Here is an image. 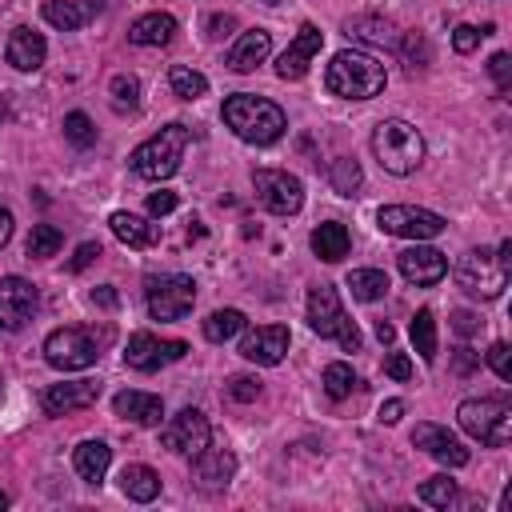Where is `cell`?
Wrapping results in <instances>:
<instances>
[{
  "instance_id": "40",
  "label": "cell",
  "mask_w": 512,
  "mask_h": 512,
  "mask_svg": "<svg viewBox=\"0 0 512 512\" xmlns=\"http://www.w3.org/2000/svg\"><path fill=\"white\" fill-rule=\"evenodd\" d=\"M400 52H404V64H408V72H420V68H428V60H432V48H428L424 32H404V40H400Z\"/></svg>"
},
{
  "instance_id": "17",
  "label": "cell",
  "mask_w": 512,
  "mask_h": 512,
  "mask_svg": "<svg viewBox=\"0 0 512 512\" xmlns=\"http://www.w3.org/2000/svg\"><path fill=\"white\" fill-rule=\"evenodd\" d=\"M100 400V384L96 380H64V384H48L40 404L48 416H68L80 408H92Z\"/></svg>"
},
{
  "instance_id": "30",
  "label": "cell",
  "mask_w": 512,
  "mask_h": 512,
  "mask_svg": "<svg viewBox=\"0 0 512 512\" xmlns=\"http://www.w3.org/2000/svg\"><path fill=\"white\" fill-rule=\"evenodd\" d=\"M120 488H124V496H128V500L148 504V500H156V496H160V476H156L148 464H128V468L120 472Z\"/></svg>"
},
{
  "instance_id": "5",
  "label": "cell",
  "mask_w": 512,
  "mask_h": 512,
  "mask_svg": "<svg viewBox=\"0 0 512 512\" xmlns=\"http://www.w3.org/2000/svg\"><path fill=\"white\" fill-rule=\"evenodd\" d=\"M184 148H188V128L184 124H164L156 136H148L144 144L132 148V172L144 176V180H168L180 160H184Z\"/></svg>"
},
{
  "instance_id": "23",
  "label": "cell",
  "mask_w": 512,
  "mask_h": 512,
  "mask_svg": "<svg viewBox=\"0 0 512 512\" xmlns=\"http://www.w3.org/2000/svg\"><path fill=\"white\" fill-rule=\"evenodd\" d=\"M4 56H8V64L20 68V72H36V68L44 64V56H48V44H44V36L32 32V28H12Z\"/></svg>"
},
{
  "instance_id": "46",
  "label": "cell",
  "mask_w": 512,
  "mask_h": 512,
  "mask_svg": "<svg viewBox=\"0 0 512 512\" xmlns=\"http://www.w3.org/2000/svg\"><path fill=\"white\" fill-rule=\"evenodd\" d=\"M480 316L476 312H468V308H460V312H452V328H456V336H472V332H480Z\"/></svg>"
},
{
  "instance_id": "11",
  "label": "cell",
  "mask_w": 512,
  "mask_h": 512,
  "mask_svg": "<svg viewBox=\"0 0 512 512\" xmlns=\"http://www.w3.org/2000/svg\"><path fill=\"white\" fill-rule=\"evenodd\" d=\"M380 232L388 236H404V240H432L444 232V216L428 212V208H412V204H384L376 212Z\"/></svg>"
},
{
  "instance_id": "50",
  "label": "cell",
  "mask_w": 512,
  "mask_h": 512,
  "mask_svg": "<svg viewBox=\"0 0 512 512\" xmlns=\"http://www.w3.org/2000/svg\"><path fill=\"white\" fill-rule=\"evenodd\" d=\"M96 256H100V244H92V240H88V244H80V248H76V256H72V264H68V268H72V272H84Z\"/></svg>"
},
{
  "instance_id": "39",
  "label": "cell",
  "mask_w": 512,
  "mask_h": 512,
  "mask_svg": "<svg viewBox=\"0 0 512 512\" xmlns=\"http://www.w3.org/2000/svg\"><path fill=\"white\" fill-rule=\"evenodd\" d=\"M416 496L424 500V504H432V508H448L452 500H456V480L452 476H432V480H424L420 488H416Z\"/></svg>"
},
{
  "instance_id": "21",
  "label": "cell",
  "mask_w": 512,
  "mask_h": 512,
  "mask_svg": "<svg viewBox=\"0 0 512 512\" xmlns=\"http://www.w3.org/2000/svg\"><path fill=\"white\" fill-rule=\"evenodd\" d=\"M112 412L120 420H132L140 428H156L164 420V400L152 396V392H136V388H124L112 396Z\"/></svg>"
},
{
  "instance_id": "15",
  "label": "cell",
  "mask_w": 512,
  "mask_h": 512,
  "mask_svg": "<svg viewBox=\"0 0 512 512\" xmlns=\"http://www.w3.org/2000/svg\"><path fill=\"white\" fill-rule=\"evenodd\" d=\"M288 344H292V336H288L284 324H260V328L244 332V340H240V356L252 360V364L272 368V364H280V360L288 356Z\"/></svg>"
},
{
  "instance_id": "36",
  "label": "cell",
  "mask_w": 512,
  "mask_h": 512,
  "mask_svg": "<svg viewBox=\"0 0 512 512\" xmlns=\"http://www.w3.org/2000/svg\"><path fill=\"white\" fill-rule=\"evenodd\" d=\"M328 180H332V188H336L340 196H352V192L364 184V172H360V164H356L352 156H336L332 168H328Z\"/></svg>"
},
{
  "instance_id": "20",
  "label": "cell",
  "mask_w": 512,
  "mask_h": 512,
  "mask_svg": "<svg viewBox=\"0 0 512 512\" xmlns=\"http://www.w3.org/2000/svg\"><path fill=\"white\" fill-rule=\"evenodd\" d=\"M412 444L424 448L432 460H440V464H448V468H464V464H468V448H464L444 424H416Z\"/></svg>"
},
{
  "instance_id": "44",
  "label": "cell",
  "mask_w": 512,
  "mask_h": 512,
  "mask_svg": "<svg viewBox=\"0 0 512 512\" xmlns=\"http://www.w3.org/2000/svg\"><path fill=\"white\" fill-rule=\"evenodd\" d=\"M480 44V28H472V24H456L452 28V48L456 52H472Z\"/></svg>"
},
{
  "instance_id": "19",
  "label": "cell",
  "mask_w": 512,
  "mask_h": 512,
  "mask_svg": "<svg viewBox=\"0 0 512 512\" xmlns=\"http://www.w3.org/2000/svg\"><path fill=\"white\" fill-rule=\"evenodd\" d=\"M320 44H324L320 28H316V24H300V32L292 36V44H288V48L280 52V60H276V76H280V80H300V76L308 72V64L316 60Z\"/></svg>"
},
{
  "instance_id": "57",
  "label": "cell",
  "mask_w": 512,
  "mask_h": 512,
  "mask_svg": "<svg viewBox=\"0 0 512 512\" xmlns=\"http://www.w3.org/2000/svg\"><path fill=\"white\" fill-rule=\"evenodd\" d=\"M0 400H4V376H0Z\"/></svg>"
},
{
  "instance_id": "47",
  "label": "cell",
  "mask_w": 512,
  "mask_h": 512,
  "mask_svg": "<svg viewBox=\"0 0 512 512\" xmlns=\"http://www.w3.org/2000/svg\"><path fill=\"white\" fill-rule=\"evenodd\" d=\"M384 372H388L392 380H408V376H412V360H408L404 352H392V356L384 360Z\"/></svg>"
},
{
  "instance_id": "1",
  "label": "cell",
  "mask_w": 512,
  "mask_h": 512,
  "mask_svg": "<svg viewBox=\"0 0 512 512\" xmlns=\"http://www.w3.org/2000/svg\"><path fill=\"white\" fill-rule=\"evenodd\" d=\"M220 116H224V124H228L244 144H256V148L276 144V140L284 136V128H288L284 112H280L272 100L252 96V92H236V96H228L224 108H220Z\"/></svg>"
},
{
  "instance_id": "18",
  "label": "cell",
  "mask_w": 512,
  "mask_h": 512,
  "mask_svg": "<svg viewBox=\"0 0 512 512\" xmlns=\"http://www.w3.org/2000/svg\"><path fill=\"white\" fill-rule=\"evenodd\" d=\"M236 476V456L228 448H204L192 456V484L200 492H224Z\"/></svg>"
},
{
  "instance_id": "53",
  "label": "cell",
  "mask_w": 512,
  "mask_h": 512,
  "mask_svg": "<svg viewBox=\"0 0 512 512\" xmlns=\"http://www.w3.org/2000/svg\"><path fill=\"white\" fill-rule=\"evenodd\" d=\"M400 416H404V400H384V404H380V420H384V424H396Z\"/></svg>"
},
{
  "instance_id": "45",
  "label": "cell",
  "mask_w": 512,
  "mask_h": 512,
  "mask_svg": "<svg viewBox=\"0 0 512 512\" xmlns=\"http://www.w3.org/2000/svg\"><path fill=\"white\" fill-rule=\"evenodd\" d=\"M488 72H492V80L500 84V92H508V76H512V56H508V52H496V56L488 60Z\"/></svg>"
},
{
  "instance_id": "14",
  "label": "cell",
  "mask_w": 512,
  "mask_h": 512,
  "mask_svg": "<svg viewBox=\"0 0 512 512\" xmlns=\"http://www.w3.org/2000/svg\"><path fill=\"white\" fill-rule=\"evenodd\" d=\"M36 284H28L24 276H4L0 280V328L4 332H20L32 316H36Z\"/></svg>"
},
{
  "instance_id": "7",
  "label": "cell",
  "mask_w": 512,
  "mask_h": 512,
  "mask_svg": "<svg viewBox=\"0 0 512 512\" xmlns=\"http://www.w3.org/2000/svg\"><path fill=\"white\" fill-rule=\"evenodd\" d=\"M308 328H312L320 340H336L340 348L360 352V332H356V324L348 320V312H344V304H340V296H336L332 284H316V288L308 292Z\"/></svg>"
},
{
  "instance_id": "49",
  "label": "cell",
  "mask_w": 512,
  "mask_h": 512,
  "mask_svg": "<svg viewBox=\"0 0 512 512\" xmlns=\"http://www.w3.org/2000/svg\"><path fill=\"white\" fill-rule=\"evenodd\" d=\"M172 208H176V192H152L148 196V212L152 216H168Z\"/></svg>"
},
{
  "instance_id": "12",
  "label": "cell",
  "mask_w": 512,
  "mask_h": 512,
  "mask_svg": "<svg viewBox=\"0 0 512 512\" xmlns=\"http://www.w3.org/2000/svg\"><path fill=\"white\" fill-rule=\"evenodd\" d=\"M184 352H188L184 340H160L152 332H132L128 336V348H124V364L136 368V372H156L164 364L184 360Z\"/></svg>"
},
{
  "instance_id": "55",
  "label": "cell",
  "mask_w": 512,
  "mask_h": 512,
  "mask_svg": "<svg viewBox=\"0 0 512 512\" xmlns=\"http://www.w3.org/2000/svg\"><path fill=\"white\" fill-rule=\"evenodd\" d=\"M376 336H380V344H392V336H396V328H392L388 320H376Z\"/></svg>"
},
{
  "instance_id": "6",
  "label": "cell",
  "mask_w": 512,
  "mask_h": 512,
  "mask_svg": "<svg viewBox=\"0 0 512 512\" xmlns=\"http://www.w3.org/2000/svg\"><path fill=\"white\" fill-rule=\"evenodd\" d=\"M456 420L472 440L488 448H504L512 440V404L504 396H472L456 408Z\"/></svg>"
},
{
  "instance_id": "25",
  "label": "cell",
  "mask_w": 512,
  "mask_h": 512,
  "mask_svg": "<svg viewBox=\"0 0 512 512\" xmlns=\"http://www.w3.org/2000/svg\"><path fill=\"white\" fill-rule=\"evenodd\" d=\"M348 40H364V44H376V48H396L400 36H396V24L388 16H352L344 24Z\"/></svg>"
},
{
  "instance_id": "33",
  "label": "cell",
  "mask_w": 512,
  "mask_h": 512,
  "mask_svg": "<svg viewBox=\"0 0 512 512\" xmlns=\"http://www.w3.org/2000/svg\"><path fill=\"white\" fill-rule=\"evenodd\" d=\"M168 84H172V96H180V100H200V96L208 92V80H204V72H196V68H184V64H172V72H168Z\"/></svg>"
},
{
  "instance_id": "58",
  "label": "cell",
  "mask_w": 512,
  "mask_h": 512,
  "mask_svg": "<svg viewBox=\"0 0 512 512\" xmlns=\"http://www.w3.org/2000/svg\"><path fill=\"white\" fill-rule=\"evenodd\" d=\"M264 4H280V0H264Z\"/></svg>"
},
{
  "instance_id": "35",
  "label": "cell",
  "mask_w": 512,
  "mask_h": 512,
  "mask_svg": "<svg viewBox=\"0 0 512 512\" xmlns=\"http://www.w3.org/2000/svg\"><path fill=\"white\" fill-rule=\"evenodd\" d=\"M356 388H360V380H356L352 364H344V360H332V364L324 368V392H328L332 400H348Z\"/></svg>"
},
{
  "instance_id": "8",
  "label": "cell",
  "mask_w": 512,
  "mask_h": 512,
  "mask_svg": "<svg viewBox=\"0 0 512 512\" xmlns=\"http://www.w3.org/2000/svg\"><path fill=\"white\" fill-rule=\"evenodd\" d=\"M452 276H456V284H460L468 296H480V300H496V296L504 292V284H508V268H504L500 256L488 252V248H468V252L456 260Z\"/></svg>"
},
{
  "instance_id": "42",
  "label": "cell",
  "mask_w": 512,
  "mask_h": 512,
  "mask_svg": "<svg viewBox=\"0 0 512 512\" xmlns=\"http://www.w3.org/2000/svg\"><path fill=\"white\" fill-rule=\"evenodd\" d=\"M488 368H492L500 380H512V348H508L504 340H496V344L488 348Z\"/></svg>"
},
{
  "instance_id": "38",
  "label": "cell",
  "mask_w": 512,
  "mask_h": 512,
  "mask_svg": "<svg viewBox=\"0 0 512 512\" xmlns=\"http://www.w3.org/2000/svg\"><path fill=\"white\" fill-rule=\"evenodd\" d=\"M108 96H112V108L116 112H136V104H140V80L128 76V72H120V76H112Z\"/></svg>"
},
{
  "instance_id": "34",
  "label": "cell",
  "mask_w": 512,
  "mask_h": 512,
  "mask_svg": "<svg viewBox=\"0 0 512 512\" xmlns=\"http://www.w3.org/2000/svg\"><path fill=\"white\" fill-rule=\"evenodd\" d=\"M412 344H416V352H420V360H436V316H432V308H420L416 316H412Z\"/></svg>"
},
{
  "instance_id": "29",
  "label": "cell",
  "mask_w": 512,
  "mask_h": 512,
  "mask_svg": "<svg viewBox=\"0 0 512 512\" xmlns=\"http://www.w3.org/2000/svg\"><path fill=\"white\" fill-rule=\"evenodd\" d=\"M112 232H116V240L120 244H128V248H152L156 240H160V232H156V224H148L144 216H136V212H112Z\"/></svg>"
},
{
  "instance_id": "51",
  "label": "cell",
  "mask_w": 512,
  "mask_h": 512,
  "mask_svg": "<svg viewBox=\"0 0 512 512\" xmlns=\"http://www.w3.org/2000/svg\"><path fill=\"white\" fill-rule=\"evenodd\" d=\"M476 364H480V352H472V348H456V360H452V368H456L460 376H468Z\"/></svg>"
},
{
  "instance_id": "43",
  "label": "cell",
  "mask_w": 512,
  "mask_h": 512,
  "mask_svg": "<svg viewBox=\"0 0 512 512\" xmlns=\"http://www.w3.org/2000/svg\"><path fill=\"white\" fill-rule=\"evenodd\" d=\"M228 396L240 400V404H252V400L260 396V380H256V376H232V380H228Z\"/></svg>"
},
{
  "instance_id": "22",
  "label": "cell",
  "mask_w": 512,
  "mask_h": 512,
  "mask_svg": "<svg viewBox=\"0 0 512 512\" xmlns=\"http://www.w3.org/2000/svg\"><path fill=\"white\" fill-rule=\"evenodd\" d=\"M268 52H272V32L268 28H248V32H240V40L228 48V68L232 72H252L256 64H264L268 60Z\"/></svg>"
},
{
  "instance_id": "3",
  "label": "cell",
  "mask_w": 512,
  "mask_h": 512,
  "mask_svg": "<svg viewBox=\"0 0 512 512\" xmlns=\"http://www.w3.org/2000/svg\"><path fill=\"white\" fill-rule=\"evenodd\" d=\"M324 84L332 96H344V100H372L384 92L388 84V72L376 56L368 52H336L328 72H324Z\"/></svg>"
},
{
  "instance_id": "28",
  "label": "cell",
  "mask_w": 512,
  "mask_h": 512,
  "mask_svg": "<svg viewBox=\"0 0 512 512\" xmlns=\"http://www.w3.org/2000/svg\"><path fill=\"white\" fill-rule=\"evenodd\" d=\"M92 12H96L92 0H44V20H48L52 28H60V32L84 28V24L92 20Z\"/></svg>"
},
{
  "instance_id": "10",
  "label": "cell",
  "mask_w": 512,
  "mask_h": 512,
  "mask_svg": "<svg viewBox=\"0 0 512 512\" xmlns=\"http://www.w3.org/2000/svg\"><path fill=\"white\" fill-rule=\"evenodd\" d=\"M252 188H256V200L276 212V216H296L304 208V184L292 176V172H280V168H256L252 172Z\"/></svg>"
},
{
  "instance_id": "9",
  "label": "cell",
  "mask_w": 512,
  "mask_h": 512,
  "mask_svg": "<svg viewBox=\"0 0 512 512\" xmlns=\"http://www.w3.org/2000/svg\"><path fill=\"white\" fill-rule=\"evenodd\" d=\"M144 300H148V316L152 320H180L192 312L196 304V284L184 272H164V276H148L144 280Z\"/></svg>"
},
{
  "instance_id": "4",
  "label": "cell",
  "mask_w": 512,
  "mask_h": 512,
  "mask_svg": "<svg viewBox=\"0 0 512 512\" xmlns=\"http://www.w3.org/2000/svg\"><path fill=\"white\" fill-rule=\"evenodd\" d=\"M372 152H376V160H380L384 172L408 176L424 160V136L408 120H380L372 128Z\"/></svg>"
},
{
  "instance_id": "31",
  "label": "cell",
  "mask_w": 512,
  "mask_h": 512,
  "mask_svg": "<svg viewBox=\"0 0 512 512\" xmlns=\"http://www.w3.org/2000/svg\"><path fill=\"white\" fill-rule=\"evenodd\" d=\"M348 288H352L356 300L372 304V300H384L388 296V276L380 268H356V272H348Z\"/></svg>"
},
{
  "instance_id": "26",
  "label": "cell",
  "mask_w": 512,
  "mask_h": 512,
  "mask_svg": "<svg viewBox=\"0 0 512 512\" xmlns=\"http://www.w3.org/2000/svg\"><path fill=\"white\" fill-rule=\"evenodd\" d=\"M108 464H112V448H108L104 440H84V444H76V452H72V468H76V476L88 480V484H100L104 472H108Z\"/></svg>"
},
{
  "instance_id": "54",
  "label": "cell",
  "mask_w": 512,
  "mask_h": 512,
  "mask_svg": "<svg viewBox=\"0 0 512 512\" xmlns=\"http://www.w3.org/2000/svg\"><path fill=\"white\" fill-rule=\"evenodd\" d=\"M12 240V212L8 208H0V248Z\"/></svg>"
},
{
  "instance_id": "16",
  "label": "cell",
  "mask_w": 512,
  "mask_h": 512,
  "mask_svg": "<svg viewBox=\"0 0 512 512\" xmlns=\"http://www.w3.org/2000/svg\"><path fill=\"white\" fill-rule=\"evenodd\" d=\"M396 264H400V276L408 280V284H416V288H428V284H436V280H444V272H448V260H444V252H436V248H428V244H412V248H404L400 256H396Z\"/></svg>"
},
{
  "instance_id": "24",
  "label": "cell",
  "mask_w": 512,
  "mask_h": 512,
  "mask_svg": "<svg viewBox=\"0 0 512 512\" xmlns=\"http://www.w3.org/2000/svg\"><path fill=\"white\" fill-rule=\"evenodd\" d=\"M176 36V20L168 12H144L128 24V40L140 44V48H160Z\"/></svg>"
},
{
  "instance_id": "37",
  "label": "cell",
  "mask_w": 512,
  "mask_h": 512,
  "mask_svg": "<svg viewBox=\"0 0 512 512\" xmlns=\"http://www.w3.org/2000/svg\"><path fill=\"white\" fill-rule=\"evenodd\" d=\"M60 244H64V236H60V228H56V224H36V228L28 232L24 252H28V256H36V260H48V256H56V252H60Z\"/></svg>"
},
{
  "instance_id": "48",
  "label": "cell",
  "mask_w": 512,
  "mask_h": 512,
  "mask_svg": "<svg viewBox=\"0 0 512 512\" xmlns=\"http://www.w3.org/2000/svg\"><path fill=\"white\" fill-rule=\"evenodd\" d=\"M232 28H236V16H228V12H216V16H208V36H212V40H224Z\"/></svg>"
},
{
  "instance_id": "56",
  "label": "cell",
  "mask_w": 512,
  "mask_h": 512,
  "mask_svg": "<svg viewBox=\"0 0 512 512\" xmlns=\"http://www.w3.org/2000/svg\"><path fill=\"white\" fill-rule=\"evenodd\" d=\"M0 508H8V496H4V492H0Z\"/></svg>"
},
{
  "instance_id": "2",
  "label": "cell",
  "mask_w": 512,
  "mask_h": 512,
  "mask_svg": "<svg viewBox=\"0 0 512 512\" xmlns=\"http://www.w3.org/2000/svg\"><path fill=\"white\" fill-rule=\"evenodd\" d=\"M112 344V324H100L88 328V324H72V328H56L48 332L44 340V360L56 368V372H84L100 360V352Z\"/></svg>"
},
{
  "instance_id": "41",
  "label": "cell",
  "mask_w": 512,
  "mask_h": 512,
  "mask_svg": "<svg viewBox=\"0 0 512 512\" xmlns=\"http://www.w3.org/2000/svg\"><path fill=\"white\" fill-rule=\"evenodd\" d=\"M64 136H68V144H76V148H92V144H96V128H92V120H88L84 112H68V116H64Z\"/></svg>"
},
{
  "instance_id": "27",
  "label": "cell",
  "mask_w": 512,
  "mask_h": 512,
  "mask_svg": "<svg viewBox=\"0 0 512 512\" xmlns=\"http://www.w3.org/2000/svg\"><path fill=\"white\" fill-rule=\"evenodd\" d=\"M348 248H352V236H348V228H344L340 220H324V224L312 228V252H316L320 260L336 264V260L348 256Z\"/></svg>"
},
{
  "instance_id": "13",
  "label": "cell",
  "mask_w": 512,
  "mask_h": 512,
  "mask_svg": "<svg viewBox=\"0 0 512 512\" xmlns=\"http://www.w3.org/2000/svg\"><path fill=\"white\" fill-rule=\"evenodd\" d=\"M160 440H164V448H172V452H180V456H196V452H204L208 448V440H212V428H208V416L200 412V408H184V412H176L168 424H164V432H160Z\"/></svg>"
},
{
  "instance_id": "32",
  "label": "cell",
  "mask_w": 512,
  "mask_h": 512,
  "mask_svg": "<svg viewBox=\"0 0 512 512\" xmlns=\"http://www.w3.org/2000/svg\"><path fill=\"white\" fill-rule=\"evenodd\" d=\"M236 332H244V312H240V308H216V312L204 320V336H208L212 344H224V340H232Z\"/></svg>"
},
{
  "instance_id": "52",
  "label": "cell",
  "mask_w": 512,
  "mask_h": 512,
  "mask_svg": "<svg viewBox=\"0 0 512 512\" xmlns=\"http://www.w3.org/2000/svg\"><path fill=\"white\" fill-rule=\"evenodd\" d=\"M92 304H100V308H116V304H120V296H116V288H112V284H100V288L92 292Z\"/></svg>"
}]
</instances>
